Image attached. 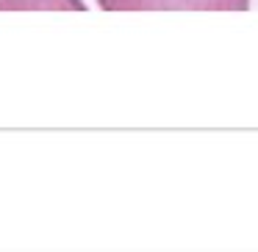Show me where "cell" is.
Returning <instances> with one entry per match:
<instances>
[{
  "mask_svg": "<svg viewBox=\"0 0 258 252\" xmlns=\"http://www.w3.org/2000/svg\"><path fill=\"white\" fill-rule=\"evenodd\" d=\"M103 12H247L250 0H97Z\"/></svg>",
  "mask_w": 258,
  "mask_h": 252,
  "instance_id": "6da1fadb",
  "label": "cell"
},
{
  "mask_svg": "<svg viewBox=\"0 0 258 252\" xmlns=\"http://www.w3.org/2000/svg\"><path fill=\"white\" fill-rule=\"evenodd\" d=\"M0 12H86L84 0H0Z\"/></svg>",
  "mask_w": 258,
  "mask_h": 252,
  "instance_id": "7a4b0ae2",
  "label": "cell"
}]
</instances>
